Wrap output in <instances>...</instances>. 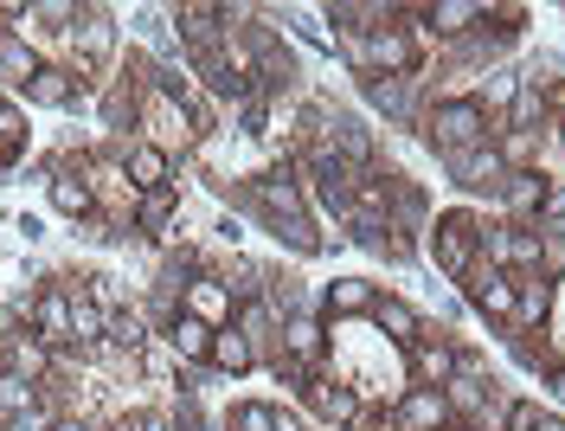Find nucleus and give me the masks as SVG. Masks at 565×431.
<instances>
[{
	"mask_svg": "<svg viewBox=\"0 0 565 431\" xmlns=\"http://www.w3.org/2000/svg\"><path fill=\"white\" fill-rule=\"evenodd\" d=\"M77 72H65V65H39V77L26 84V97L33 104H52V109H65L71 97H77V84H71Z\"/></svg>",
	"mask_w": 565,
	"mask_h": 431,
	"instance_id": "2eb2a0df",
	"label": "nucleus"
},
{
	"mask_svg": "<svg viewBox=\"0 0 565 431\" xmlns=\"http://www.w3.org/2000/svg\"><path fill=\"white\" fill-rule=\"evenodd\" d=\"M58 431H90V425H77V419H65V425H58Z\"/></svg>",
	"mask_w": 565,
	"mask_h": 431,
	"instance_id": "4c0bfd02",
	"label": "nucleus"
},
{
	"mask_svg": "<svg viewBox=\"0 0 565 431\" xmlns=\"http://www.w3.org/2000/svg\"><path fill=\"white\" fill-rule=\"evenodd\" d=\"M212 367H225V374H245L250 360H257V348H250L245 335H238V328H218V335H212Z\"/></svg>",
	"mask_w": 565,
	"mask_h": 431,
	"instance_id": "412c9836",
	"label": "nucleus"
},
{
	"mask_svg": "<svg viewBox=\"0 0 565 431\" xmlns=\"http://www.w3.org/2000/svg\"><path fill=\"white\" fill-rule=\"evenodd\" d=\"M238 335H245V341H270V309H257V303H250V309H245V328H238Z\"/></svg>",
	"mask_w": 565,
	"mask_h": 431,
	"instance_id": "473e14b6",
	"label": "nucleus"
},
{
	"mask_svg": "<svg viewBox=\"0 0 565 431\" xmlns=\"http://www.w3.org/2000/svg\"><path fill=\"white\" fill-rule=\"evenodd\" d=\"M232 309V290L212 284V277H200V284H186V316H200L206 328H218V316Z\"/></svg>",
	"mask_w": 565,
	"mask_h": 431,
	"instance_id": "4468645a",
	"label": "nucleus"
},
{
	"mask_svg": "<svg viewBox=\"0 0 565 431\" xmlns=\"http://www.w3.org/2000/svg\"><path fill=\"white\" fill-rule=\"evenodd\" d=\"M52 207L71 213V219H90V213H97V187H90V180H77V175H58V180H52Z\"/></svg>",
	"mask_w": 565,
	"mask_h": 431,
	"instance_id": "f3484780",
	"label": "nucleus"
},
{
	"mask_svg": "<svg viewBox=\"0 0 565 431\" xmlns=\"http://www.w3.org/2000/svg\"><path fill=\"white\" fill-rule=\"evenodd\" d=\"M373 316H380V328H386L392 341H405V348L430 341V335H424V323H418V309H412V303H398V296H380V303H373Z\"/></svg>",
	"mask_w": 565,
	"mask_h": 431,
	"instance_id": "9b49d317",
	"label": "nucleus"
},
{
	"mask_svg": "<svg viewBox=\"0 0 565 431\" xmlns=\"http://www.w3.org/2000/svg\"><path fill=\"white\" fill-rule=\"evenodd\" d=\"M501 200H508L514 213H540L546 187H540V175H508V180H501Z\"/></svg>",
	"mask_w": 565,
	"mask_h": 431,
	"instance_id": "393cba45",
	"label": "nucleus"
},
{
	"mask_svg": "<svg viewBox=\"0 0 565 431\" xmlns=\"http://www.w3.org/2000/svg\"><path fill=\"white\" fill-rule=\"evenodd\" d=\"M109 341L136 348V341H141V323H136V316H109Z\"/></svg>",
	"mask_w": 565,
	"mask_h": 431,
	"instance_id": "72a5a7b5",
	"label": "nucleus"
},
{
	"mask_svg": "<svg viewBox=\"0 0 565 431\" xmlns=\"http://www.w3.org/2000/svg\"><path fill=\"white\" fill-rule=\"evenodd\" d=\"M437 33H469V20H489V7H469V0H437V7H418Z\"/></svg>",
	"mask_w": 565,
	"mask_h": 431,
	"instance_id": "aec40b11",
	"label": "nucleus"
},
{
	"mask_svg": "<svg viewBox=\"0 0 565 431\" xmlns=\"http://www.w3.org/2000/svg\"><path fill=\"white\" fill-rule=\"evenodd\" d=\"M508 431H540V406H533V399H521V406L508 412Z\"/></svg>",
	"mask_w": 565,
	"mask_h": 431,
	"instance_id": "f704fd0d",
	"label": "nucleus"
},
{
	"mask_svg": "<svg viewBox=\"0 0 565 431\" xmlns=\"http://www.w3.org/2000/svg\"><path fill=\"white\" fill-rule=\"evenodd\" d=\"M136 219L148 225V232H168V225H174V193H168V187L141 193V200H136Z\"/></svg>",
	"mask_w": 565,
	"mask_h": 431,
	"instance_id": "bb28decb",
	"label": "nucleus"
},
{
	"mask_svg": "<svg viewBox=\"0 0 565 431\" xmlns=\"http://www.w3.org/2000/svg\"><path fill=\"white\" fill-rule=\"evenodd\" d=\"M444 168H450L462 187H489V193H501V180H508V161H501V148L494 143H476V148H462V155H444Z\"/></svg>",
	"mask_w": 565,
	"mask_h": 431,
	"instance_id": "39448f33",
	"label": "nucleus"
},
{
	"mask_svg": "<svg viewBox=\"0 0 565 431\" xmlns=\"http://www.w3.org/2000/svg\"><path fill=\"white\" fill-rule=\"evenodd\" d=\"M540 232H565V187H546V200H540Z\"/></svg>",
	"mask_w": 565,
	"mask_h": 431,
	"instance_id": "c756f323",
	"label": "nucleus"
},
{
	"mask_svg": "<svg viewBox=\"0 0 565 431\" xmlns=\"http://www.w3.org/2000/svg\"><path fill=\"white\" fill-rule=\"evenodd\" d=\"M282 348H289L296 367H309V360L321 355V328L316 323H289V328H282Z\"/></svg>",
	"mask_w": 565,
	"mask_h": 431,
	"instance_id": "cd10ccee",
	"label": "nucleus"
},
{
	"mask_svg": "<svg viewBox=\"0 0 565 431\" xmlns=\"http://www.w3.org/2000/svg\"><path fill=\"white\" fill-rule=\"evenodd\" d=\"M257 207L277 219V232L296 245V252H316V245H321L316 225L302 219V193H296V180H289V175H264V180H257Z\"/></svg>",
	"mask_w": 565,
	"mask_h": 431,
	"instance_id": "f03ea898",
	"label": "nucleus"
},
{
	"mask_svg": "<svg viewBox=\"0 0 565 431\" xmlns=\"http://www.w3.org/2000/svg\"><path fill=\"white\" fill-rule=\"evenodd\" d=\"M469 303L482 309V316H514V277L501 271V264H469Z\"/></svg>",
	"mask_w": 565,
	"mask_h": 431,
	"instance_id": "423d86ee",
	"label": "nucleus"
},
{
	"mask_svg": "<svg viewBox=\"0 0 565 431\" xmlns=\"http://www.w3.org/2000/svg\"><path fill=\"white\" fill-rule=\"evenodd\" d=\"M26 412H39V380H20V374L0 367V419L13 425V419H26Z\"/></svg>",
	"mask_w": 565,
	"mask_h": 431,
	"instance_id": "dca6fc26",
	"label": "nucleus"
},
{
	"mask_svg": "<svg viewBox=\"0 0 565 431\" xmlns=\"http://www.w3.org/2000/svg\"><path fill=\"white\" fill-rule=\"evenodd\" d=\"M540 264H546V277H565V239L559 232H540Z\"/></svg>",
	"mask_w": 565,
	"mask_h": 431,
	"instance_id": "2f4dec72",
	"label": "nucleus"
},
{
	"mask_svg": "<svg viewBox=\"0 0 565 431\" xmlns=\"http://www.w3.org/2000/svg\"><path fill=\"white\" fill-rule=\"evenodd\" d=\"M33 323H39V341H45V348L71 341V290H45L39 309H33Z\"/></svg>",
	"mask_w": 565,
	"mask_h": 431,
	"instance_id": "9d476101",
	"label": "nucleus"
},
{
	"mask_svg": "<svg viewBox=\"0 0 565 431\" xmlns=\"http://www.w3.org/2000/svg\"><path fill=\"white\" fill-rule=\"evenodd\" d=\"M0 77H13V84H33L39 77V52L20 33H7V27H0Z\"/></svg>",
	"mask_w": 565,
	"mask_h": 431,
	"instance_id": "ddd939ff",
	"label": "nucleus"
},
{
	"mask_svg": "<svg viewBox=\"0 0 565 431\" xmlns=\"http://www.w3.org/2000/svg\"><path fill=\"white\" fill-rule=\"evenodd\" d=\"M129 187H148V193H154V187H168V155H161L154 143L129 148Z\"/></svg>",
	"mask_w": 565,
	"mask_h": 431,
	"instance_id": "6ab92c4d",
	"label": "nucleus"
},
{
	"mask_svg": "<svg viewBox=\"0 0 565 431\" xmlns=\"http://www.w3.org/2000/svg\"><path fill=\"white\" fill-rule=\"evenodd\" d=\"M553 309V290H546V277H527V284H514V316L521 323H540Z\"/></svg>",
	"mask_w": 565,
	"mask_h": 431,
	"instance_id": "a878e982",
	"label": "nucleus"
},
{
	"mask_svg": "<svg viewBox=\"0 0 565 431\" xmlns=\"http://www.w3.org/2000/svg\"><path fill=\"white\" fill-rule=\"evenodd\" d=\"M380 296H373V284L366 277H341V284H328V316H366Z\"/></svg>",
	"mask_w": 565,
	"mask_h": 431,
	"instance_id": "a211bd4d",
	"label": "nucleus"
},
{
	"mask_svg": "<svg viewBox=\"0 0 565 431\" xmlns=\"http://www.w3.org/2000/svg\"><path fill=\"white\" fill-rule=\"evenodd\" d=\"M412 39L398 33V27H380V33L353 39V65H373V77H405L412 72Z\"/></svg>",
	"mask_w": 565,
	"mask_h": 431,
	"instance_id": "7ed1b4c3",
	"label": "nucleus"
},
{
	"mask_svg": "<svg viewBox=\"0 0 565 431\" xmlns=\"http://www.w3.org/2000/svg\"><path fill=\"white\" fill-rule=\"evenodd\" d=\"M104 328H109V323H104V309H97L84 290H71V341H97Z\"/></svg>",
	"mask_w": 565,
	"mask_h": 431,
	"instance_id": "b1692460",
	"label": "nucleus"
},
{
	"mask_svg": "<svg viewBox=\"0 0 565 431\" xmlns=\"http://www.w3.org/2000/svg\"><path fill=\"white\" fill-rule=\"evenodd\" d=\"M412 367H418V387H450L457 380V348L450 341H418Z\"/></svg>",
	"mask_w": 565,
	"mask_h": 431,
	"instance_id": "1a4fd4ad",
	"label": "nucleus"
},
{
	"mask_svg": "<svg viewBox=\"0 0 565 431\" xmlns=\"http://www.w3.org/2000/svg\"><path fill=\"white\" fill-rule=\"evenodd\" d=\"M13 148H20V116L0 104V155H13Z\"/></svg>",
	"mask_w": 565,
	"mask_h": 431,
	"instance_id": "c9c22d12",
	"label": "nucleus"
},
{
	"mask_svg": "<svg viewBox=\"0 0 565 431\" xmlns=\"http://www.w3.org/2000/svg\"><path fill=\"white\" fill-rule=\"evenodd\" d=\"M109 45H116V27H109L104 13H84V27H77V77L97 72L109 59Z\"/></svg>",
	"mask_w": 565,
	"mask_h": 431,
	"instance_id": "6e6552de",
	"label": "nucleus"
},
{
	"mask_svg": "<svg viewBox=\"0 0 565 431\" xmlns=\"http://www.w3.org/2000/svg\"><path fill=\"white\" fill-rule=\"evenodd\" d=\"M444 425H450V399L437 393V387L405 393V406H398V431H444Z\"/></svg>",
	"mask_w": 565,
	"mask_h": 431,
	"instance_id": "0eeeda50",
	"label": "nucleus"
},
{
	"mask_svg": "<svg viewBox=\"0 0 565 431\" xmlns=\"http://www.w3.org/2000/svg\"><path fill=\"white\" fill-rule=\"evenodd\" d=\"M476 245H482V225H476L469 213H444L437 219V264H444V277H469Z\"/></svg>",
	"mask_w": 565,
	"mask_h": 431,
	"instance_id": "20e7f679",
	"label": "nucleus"
},
{
	"mask_svg": "<svg viewBox=\"0 0 565 431\" xmlns=\"http://www.w3.org/2000/svg\"><path fill=\"white\" fill-rule=\"evenodd\" d=\"M212 335H218V328H206L200 316H186V309H180L174 323H168V348H174L180 360H206L212 355Z\"/></svg>",
	"mask_w": 565,
	"mask_h": 431,
	"instance_id": "f8f14e48",
	"label": "nucleus"
},
{
	"mask_svg": "<svg viewBox=\"0 0 565 431\" xmlns=\"http://www.w3.org/2000/svg\"><path fill=\"white\" fill-rule=\"evenodd\" d=\"M7 374H20V380H39L45 374V341H39L33 328L7 341Z\"/></svg>",
	"mask_w": 565,
	"mask_h": 431,
	"instance_id": "4be33fe9",
	"label": "nucleus"
},
{
	"mask_svg": "<svg viewBox=\"0 0 565 431\" xmlns=\"http://www.w3.org/2000/svg\"><path fill=\"white\" fill-rule=\"evenodd\" d=\"M282 419L270 412V406H238V419H232V431H277Z\"/></svg>",
	"mask_w": 565,
	"mask_h": 431,
	"instance_id": "7c9ffc66",
	"label": "nucleus"
},
{
	"mask_svg": "<svg viewBox=\"0 0 565 431\" xmlns=\"http://www.w3.org/2000/svg\"><path fill=\"white\" fill-rule=\"evenodd\" d=\"M366 97L380 109H392V116H412V104H418L412 77H366Z\"/></svg>",
	"mask_w": 565,
	"mask_h": 431,
	"instance_id": "5701e85b",
	"label": "nucleus"
},
{
	"mask_svg": "<svg viewBox=\"0 0 565 431\" xmlns=\"http://www.w3.org/2000/svg\"><path fill=\"white\" fill-rule=\"evenodd\" d=\"M309 399H316L328 419H353V393L348 387H328V380H309Z\"/></svg>",
	"mask_w": 565,
	"mask_h": 431,
	"instance_id": "c85d7f7f",
	"label": "nucleus"
},
{
	"mask_svg": "<svg viewBox=\"0 0 565 431\" xmlns=\"http://www.w3.org/2000/svg\"><path fill=\"white\" fill-rule=\"evenodd\" d=\"M424 136H430L437 155H462V148H476L494 136V116L476 97H450V104H437L424 116Z\"/></svg>",
	"mask_w": 565,
	"mask_h": 431,
	"instance_id": "f257e3e1",
	"label": "nucleus"
},
{
	"mask_svg": "<svg viewBox=\"0 0 565 431\" xmlns=\"http://www.w3.org/2000/svg\"><path fill=\"white\" fill-rule=\"evenodd\" d=\"M559 239H565V232H559Z\"/></svg>",
	"mask_w": 565,
	"mask_h": 431,
	"instance_id": "58836bf2",
	"label": "nucleus"
},
{
	"mask_svg": "<svg viewBox=\"0 0 565 431\" xmlns=\"http://www.w3.org/2000/svg\"><path fill=\"white\" fill-rule=\"evenodd\" d=\"M540 431H565V419H540Z\"/></svg>",
	"mask_w": 565,
	"mask_h": 431,
	"instance_id": "e433bc0d",
	"label": "nucleus"
}]
</instances>
